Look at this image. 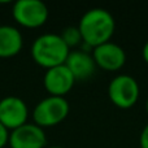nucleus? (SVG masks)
I'll return each instance as SVG.
<instances>
[{
  "label": "nucleus",
  "instance_id": "nucleus-1",
  "mask_svg": "<svg viewBox=\"0 0 148 148\" xmlns=\"http://www.w3.org/2000/svg\"><path fill=\"white\" fill-rule=\"evenodd\" d=\"M83 44L92 48L110 42L116 30L113 16L104 8H92L81 17L78 23Z\"/></svg>",
  "mask_w": 148,
  "mask_h": 148
},
{
  "label": "nucleus",
  "instance_id": "nucleus-2",
  "mask_svg": "<svg viewBox=\"0 0 148 148\" xmlns=\"http://www.w3.org/2000/svg\"><path fill=\"white\" fill-rule=\"evenodd\" d=\"M69 47L59 34H42L31 44V57L36 65L51 69L64 65L69 56Z\"/></svg>",
  "mask_w": 148,
  "mask_h": 148
},
{
  "label": "nucleus",
  "instance_id": "nucleus-3",
  "mask_svg": "<svg viewBox=\"0 0 148 148\" xmlns=\"http://www.w3.org/2000/svg\"><path fill=\"white\" fill-rule=\"evenodd\" d=\"M70 105L65 97L48 96L35 105L33 110L34 123L39 127H53L68 117Z\"/></svg>",
  "mask_w": 148,
  "mask_h": 148
},
{
  "label": "nucleus",
  "instance_id": "nucleus-4",
  "mask_svg": "<svg viewBox=\"0 0 148 148\" xmlns=\"http://www.w3.org/2000/svg\"><path fill=\"white\" fill-rule=\"evenodd\" d=\"M140 87L136 79L127 74H118L108 84V97L114 107L130 109L138 103Z\"/></svg>",
  "mask_w": 148,
  "mask_h": 148
},
{
  "label": "nucleus",
  "instance_id": "nucleus-5",
  "mask_svg": "<svg viewBox=\"0 0 148 148\" xmlns=\"http://www.w3.org/2000/svg\"><path fill=\"white\" fill-rule=\"evenodd\" d=\"M14 21L26 29H38L47 22L49 10L40 0H18L13 4Z\"/></svg>",
  "mask_w": 148,
  "mask_h": 148
},
{
  "label": "nucleus",
  "instance_id": "nucleus-6",
  "mask_svg": "<svg viewBox=\"0 0 148 148\" xmlns=\"http://www.w3.org/2000/svg\"><path fill=\"white\" fill-rule=\"evenodd\" d=\"M29 108L22 99L7 96L0 100V123L8 131H13L27 123Z\"/></svg>",
  "mask_w": 148,
  "mask_h": 148
},
{
  "label": "nucleus",
  "instance_id": "nucleus-7",
  "mask_svg": "<svg viewBox=\"0 0 148 148\" xmlns=\"http://www.w3.org/2000/svg\"><path fill=\"white\" fill-rule=\"evenodd\" d=\"M91 55L96 68H100L105 72H118L126 64L125 49L113 42H107L92 48Z\"/></svg>",
  "mask_w": 148,
  "mask_h": 148
},
{
  "label": "nucleus",
  "instance_id": "nucleus-8",
  "mask_svg": "<svg viewBox=\"0 0 148 148\" xmlns=\"http://www.w3.org/2000/svg\"><path fill=\"white\" fill-rule=\"evenodd\" d=\"M10 148H46L47 136L42 127L35 123H25L9 133Z\"/></svg>",
  "mask_w": 148,
  "mask_h": 148
},
{
  "label": "nucleus",
  "instance_id": "nucleus-9",
  "mask_svg": "<svg viewBox=\"0 0 148 148\" xmlns=\"http://www.w3.org/2000/svg\"><path fill=\"white\" fill-rule=\"evenodd\" d=\"M75 82V78L65 66V64L47 69L43 78L44 88L49 94V96L65 97V95L72 91Z\"/></svg>",
  "mask_w": 148,
  "mask_h": 148
},
{
  "label": "nucleus",
  "instance_id": "nucleus-10",
  "mask_svg": "<svg viewBox=\"0 0 148 148\" xmlns=\"http://www.w3.org/2000/svg\"><path fill=\"white\" fill-rule=\"evenodd\" d=\"M65 66L70 70L75 81H86L91 78L96 70V64L91 53L83 49H74L69 52Z\"/></svg>",
  "mask_w": 148,
  "mask_h": 148
},
{
  "label": "nucleus",
  "instance_id": "nucleus-11",
  "mask_svg": "<svg viewBox=\"0 0 148 148\" xmlns=\"http://www.w3.org/2000/svg\"><path fill=\"white\" fill-rule=\"evenodd\" d=\"M23 38L14 26L0 25V59H9L21 52Z\"/></svg>",
  "mask_w": 148,
  "mask_h": 148
},
{
  "label": "nucleus",
  "instance_id": "nucleus-12",
  "mask_svg": "<svg viewBox=\"0 0 148 148\" xmlns=\"http://www.w3.org/2000/svg\"><path fill=\"white\" fill-rule=\"evenodd\" d=\"M60 36L64 40V43L69 47V49L83 44V39H82L78 26H68V27H65L62 30V33L60 34Z\"/></svg>",
  "mask_w": 148,
  "mask_h": 148
},
{
  "label": "nucleus",
  "instance_id": "nucleus-13",
  "mask_svg": "<svg viewBox=\"0 0 148 148\" xmlns=\"http://www.w3.org/2000/svg\"><path fill=\"white\" fill-rule=\"evenodd\" d=\"M9 142V131L0 123V148H4Z\"/></svg>",
  "mask_w": 148,
  "mask_h": 148
},
{
  "label": "nucleus",
  "instance_id": "nucleus-14",
  "mask_svg": "<svg viewBox=\"0 0 148 148\" xmlns=\"http://www.w3.org/2000/svg\"><path fill=\"white\" fill-rule=\"evenodd\" d=\"M139 146L140 148H148V123L143 127L139 135Z\"/></svg>",
  "mask_w": 148,
  "mask_h": 148
},
{
  "label": "nucleus",
  "instance_id": "nucleus-15",
  "mask_svg": "<svg viewBox=\"0 0 148 148\" xmlns=\"http://www.w3.org/2000/svg\"><path fill=\"white\" fill-rule=\"evenodd\" d=\"M142 57H143L144 62L148 65V40L144 43L143 46V49H142Z\"/></svg>",
  "mask_w": 148,
  "mask_h": 148
},
{
  "label": "nucleus",
  "instance_id": "nucleus-16",
  "mask_svg": "<svg viewBox=\"0 0 148 148\" xmlns=\"http://www.w3.org/2000/svg\"><path fill=\"white\" fill-rule=\"evenodd\" d=\"M146 112H147V114H148V97H147V100H146Z\"/></svg>",
  "mask_w": 148,
  "mask_h": 148
},
{
  "label": "nucleus",
  "instance_id": "nucleus-17",
  "mask_svg": "<svg viewBox=\"0 0 148 148\" xmlns=\"http://www.w3.org/2000/svg\"><path fill=\"white\" fill-rule=\"evenodd\" d=\"M46 148H64L61 146H51V147H46Z\"/></svg>",
  "mask_w": 148,
  "mask_h": 148
}]
</instances>
